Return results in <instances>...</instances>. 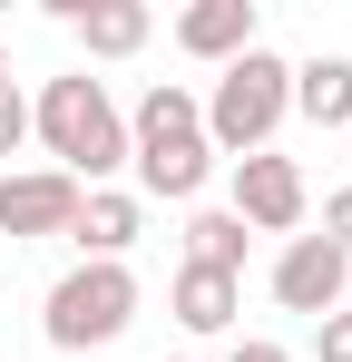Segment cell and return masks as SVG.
<instances>
[{
	"instance_id": "6da1fadb",
	"label": "cell",
	"mask_w": 352,
	"mask_h": 362,
	"mask_svg": "<svg viewBox=\"0 0 352 362\" xmlns=\"http://www.w3.org/2000/svg\"><path fill=\"white\" fill-rule=\"evenodd\" d=\"M30 137L59 157V177H78V186H108L117 167H127V118H117V98L88 78V69H69V78L40 88Z\"/></svg>"
},
{
	"instance_id": "7a4b0ae2",
	"label": "cell",
	"mask_w": 352,
	"mask_h": 362,
	"mask_svg": "<svg viewBox=\"0 0 352 362\" xmlns=\"http://www.w3.org/2000/svg\"><path fill=\"white\" fill-rule=\"evenodd\" d=\"M127 167H137V196H167V206H186V196L206 186L216 147H206V118H196V98H186L176 78H157V88L137 98V118H127Z\"/></svg>"
},
{
	"instance_id": "3957f363",
	"label": "cell",
	"mask_w": 352,
	"mask_h": 362,
	"mask_svg": "<svg viewBox=\"0 0 352 362\" xmlns=\"http://www.w3.org/2000/svg\"><path fill=\"white\" fill-rule=\"evenodd\" d=\"M196 118H206V147H225V157H254L274 127L293 118V69L254 40L245 59L216 69V98H196Z\"/></svg>"
},
{
	"instance_id": "277c9868",
	"label": "cell",
	"mask_w": 352,
	"mask_h": 362,
	"mask_svg": "<svg viewBox=\"0 0 352 362\" xmlns=\"http://www.w3.org/2000/svg\"><path fill=\"white\" fill-rule=\"evenodd\" d=\"M137 323V274L127 264H78V274H59L49 284V313H40V333H49V353H98Z\"/></svg>"
},
{
	"instance_id": "5b68a950",
	"label": "cell",
	"mask_w": 352,
	"mask_h": 362,
	"mask_svg": "<svg viewBox=\"0 0 352 362\" xmlns=\"http://www.w3.org/2000/svg\"><path fill=\"white\" fill-rule=\"evenodd\" d=\"M245 235H293L303 226V167L274 157V147H254V157H235V206H225Z\"/></svg>"
},
{
	"instance_id": "8992f818",
	"label": "cell",
	"mask_w": 352,
	"mask_h": 362,
	"mask_svg": "<svg viewBox=\"0 0 352 362\" xmlns=\"http://www.w3.org/2000/svg\"><path fill=\"white\" fill-rule=\"evenodd\" d=\"M343 294H352V255H333L323 235H293L284 255H274V303L284 313H343Z\"/></svg>"
},
{
	"instance_id": "52a82bcc",
	"label": "cell",
	"mask_w": 352,
	"mask_h": 362,
	"mask_svg": "<svg viewBox=\"0 0 352 362\" xmlns=\"http://www.w3.org/2000/svg\"><path fill=\"white\" fill-rule=\"evenodd\" d=\"M88 186L59 177V167H30V177H0V235H69Z\"/></svg>"
},
{
	"instance_id": "ba28073f",
	"label": "cell",
	"mask_w": 352,
	"mask_h": 362,
	"mask_svg": "<svg viewBox=\"0 0 352 362\" xmlns=\"http://www.w3.org/2000/svg\"><path fill=\"white\" fill-rule=\"evenodd\" d=\"M137 226H147V206H137L127 186H88V196H78V216H69V245H78L88 264H127Z\"/></svg>"
},
{
	"instance_id": "9c48e42d",
	"label": "cell",
	"mask_w": 352,
	"mask_h": 362,
	"mask_svg": "<svg viewBox=\"0 0 352 362\" xmlns=\"http://www.w3.org/2000/svg\"><path fill=\"white\" fill-rule=\"evenodd\" d=\"M254 30H264V20H254V0H196V10H176V49H186V59H245V49H254Z\"/></svg>"
},
{
	"instance_id": "30bf717a",
	"label": "cell",
	"mask_w": 352,
	"mask_h": 362,
	"mask_svg": "<svg viewBox=\"0 0 352 362\" xmlns=\"http://www.w3.org/2000/svg\"><path fill=\"white\" fill-rule=\"evenodd\" d=\"M59 20L78 30V49L88 59H127V49H147V0H59Z\"/></svg>"
},
{
	"instance_id": "8fae6325",
	"label": "cell",
	"mask_w": 352,
	"mask_h": 362,
	"mask_svg": "<svg viewBox=\"0 0 352 362\" xmlns=\"http://www.w3.org/2000/svg\"><path fill=\"white\" fill-rule=\"evenodd\" d=\"M167 303H176V323H186V333H225V323H235V274H206V264H176Z\"/></svg>"
},
{
	"instance_id": "7c38bea8",
	"label": "cell",
	"mask_w": 352,
	"mask_h": 362,
	"mask_svg": "<svg viewBox=\"0 0 352 362\" xmlns=\"http://www.w3.org/2000/svg\"><path fill=\"white\" fill-rule=\"evenodd\" d=\"M293 108L313 127H352V59H303L293 69Z\"/></svg>"
},
{
	"instance_id": "4fadbf2b",
	"label": "cell",
	"mask_w": 352,
	"mask_h": 362,
	"mask_svg": "<svg viewBox=\"0 0 352 362\" xmlns=\"http://www.w3.org/2000/svg\"><path fill=\"white\" fill-rule=\"evenodd\" d=\"M245 226H235L225 206H206V216H196V226H186V264H206V274H245Z\"/></svg>"
},
{
	"instance_id": "5bb4252c",
	"label": "cell",
	"mask_w": 352,
	"mask_h": 362,
	"mask_svg": "<svg viewBox=\"0 0 352 362\" xmlns=\"http://www.w3.org/2000/svg\"><path fill=\"white\" fill-rule=\"evenodd\" d=\"M313 353H323V362H352V303H343V313H323V323H313Z\"/></svg>"
},
{
	"instance_id": "9a60e30c",
	"label": "cell",
	"mask_w": 352,
	"mask_h": 362,
	"mask_svg": "<svg viewBox=\"0 0 352 362\" xmlns=\"http://www.w3.org/2000/svg\"><path fill=\"white\" fill-rule=\"evenodd\" d=\"M323 245H333V255H352V186H333V196H323Z\"/></svg>"
},
{
	"instance_id": "2e32d148",
	"label": "cell",
	"mask_w": 352,
	"mask_h": 362,
	"mask_svg": "<svg viewBox=\"0 0 352 362\" xmlns=\"http://www.w3.org/2000/svg\"><path fill=\"white\" fill-rule=\"evenodd\" d=\"M20 137H30V98H20V88H0V157H10Z\"/></svg>"
},
{
	"instance_id": "e0dca14e",
	"label": "cell",
	"mask_w": 352,
	"mask_h": 362,
	"mask_svg": "<svg viewBox=\"0 0 352 362\" xmlns=\"http://www.w3.org/2000/svg\"><path fill=\"white\" fill-rule=\"evenodd\" d=\"M225 362H293L284 343H264V333H245V343H225Z\"/></svg>"
},
{
	"instance_id": "ac0fdd59",
	"label": "cell",
	"mask_w": 352,
	"mask_h": 362,
	"mask_svg": "<svg viewBox=\"0 0 352 362\" xmlns=\"http://www.w3.org/2000/svg\"><path fill=\"white\" fill-rule=\"evenodd\" d=\"M0 88H10V49H0Z\"/></svg>"
},
{
	"instance_id": "d6986e66",
	"label": "cell",
	"mask_w": 352,
	"mask_h": 362,
	"mask_svg": "<svg viewBox=\"0 0 352 362\" xmlns=\"http://www.w3.org/2000/svg\"><path fill=\"white\" fill-rule=\"evenodd\" d=\"M343 137H352V127H343Z\"/></svg>"
}]
</instances>
